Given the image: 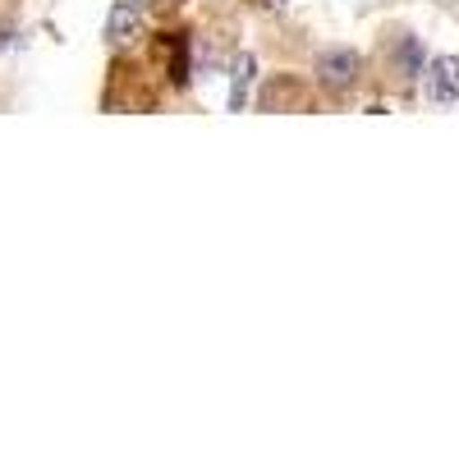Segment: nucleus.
Wrapping results in <instances>:
<instances>
[{
	"label": "nucleus",
	"mask_w": 459,
	"mask_h": 459,
	"mask_svg": "<svg viewBox=\"0 0 459 459\" xmlns=\"http://www.w3.org/2000/svg\"><path fill=\"white\" fill-rule=\"evenodd\" d=\"M138 5H175V0H138Z\"/></svg>",
	"instance_id": "423d86ee"
},
{
	"label": "nucleus",
	"mask_w": 459,
	"mask_h": 459,
	"mask_svg": "<svg viewBox=\"0 0 459 459\" xmlns=\"http://www.w3.org/2000/svg\"><path fill=\"white\" fill-rule=\"evenodd\" d=\"M423 88L437 106H450L459 101V56H437L428 69H423Z\"/></svg>",
	"instance_id": "f03ea898"
},
{
	"label": "nucleus",
	"mask_w": 459,
	"mask_h": 459,
	"mask_svg": "<svg viewBox=\"0 0 459 459\" xmlns=\"http://www.w3.org/2000/svg\"><path fill=\"white\" fill-rule=\"evenodd\" d=\"M262 5H272V10H281V5H285V0H262Z\"/></svg>",
	"instance_id": "0eeeda50"
},
{
	"label": "nucleus",
	"mask_w": 459,
	"mask_h": 459,
	"mask_svg": "<svg viewBox=\"0 0 459 459\" xmlns=\"http://www.w3.org/2000/svg\"><path fill=\"white\" fill-rule=\"evenodd\" d=\"M395 69L404 74V79H418V74H423V42H418V37H400L395 42Z\"/></svg>",
	"instance_id": "39448f33"
},
{
	"label": "nucleus",
	"mask_w": 459,
	"mask_h": 459,
	"mask_svg": "<svg viewBox=\"0 0 459 459\" xmlns=\"http://www.w3.org/2000/svg\"><path fill=\"white\" fill-rule=\"evenodd\" d=\"M253 69H257V60L244 51V56L235 60V79H230V110H244L248 88H253Z\"/></svg>",
	"instance_id": "20e7f679"
},
{
	"label": "nucleus",
	"mask_w": 459,
	"mask_h": 459,
	"mask_svg": "<svg viewBox=\"0 0 459 459\" xmlns=\"http://www.w3.org/2000/svg\"><path fill=\"white\" fill-rule=\"evenodd\" d=\"M138 28H143L138 0H120V5L110 10V19H106V37H110V42H129V37H138Z\"/></svg>",
	"instance_id": "7ed1b4c3"
},
{
	"label": "nucleus",
	"mask_w": 459,
	"mask_h": 459,
	"mask_svg": "<svg viewBox=\"0 0 459 459\" xmlns=\"http://www.w3.org/2000/svg\"><path fill=\"white\" fill-rule=\"evenodd\" d=\"M359 69H363V60H359V51H350V47H326V51L317 56V79H322L326 88H335V92L354 88V83H359Z\"/></svg>",
	"instance_id": "f257e3e1"
}]
</instances>
